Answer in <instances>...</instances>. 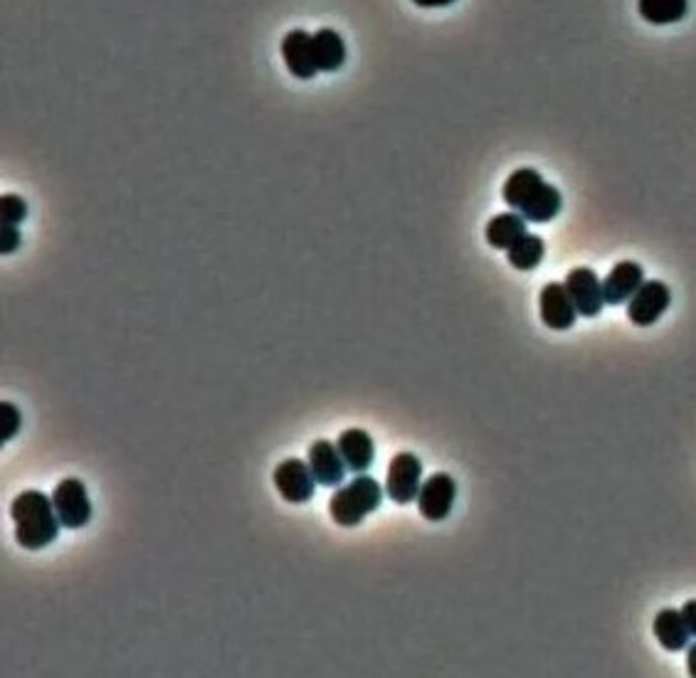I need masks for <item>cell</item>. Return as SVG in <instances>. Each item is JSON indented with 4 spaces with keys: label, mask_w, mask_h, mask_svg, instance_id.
<instances>
[{
    "label": "cell",
    "mask_w": 696,
    "mask_h": 678,
    "mask_svg": "<svg viewBox=\"0 0 696 678\" xmlns=\"http://www.w3.org/2000/svg\"><path fill=\"white\" fill-rule=\"evenodd\" d=\"M504 203L526 217V222H551L563 208L558 188L541 178L534 168H519L506 178L502 188Z\"/></svg>",
    "instance_id": "cell-1"
},
{
    "label": "cell",
    "mask_w": 696,
    "mask_h": 678,
    "mask_svg": "<svg viewBox=\"0 0 696 678\" xmlns=\"http://www.w3.org/2000/svg\"><path fill=\"white\" fill-rule=\"evenodd\" d=\"M15 521V540L25 550H42L60 536V516L55 511L52 496L42 491H23L10 506Z\"/></svg>",
    "instance_id": "cell-2"
},
{
    "label": "cell",
    "mask_w": 696,
    "mask_h": 678,
    "mask_svg": "<svg viewBox=\"0 0 696 678\" xmlns=\"http://www.w3.org/2000/svg\"><path fill=\"white\" fill-rule=\"evenodd\" d=\"M383 494H386V491L381 489V484H378L373 476L358 474L351 484L341 486V489L331 496V518L344 528L358 526L368 513H373L381 506Z\"/></svg>",
    "instance_id": "cell-3"
},
{
    "label": "cell",
    "mask_w": 696,
    "mask_h": 678,
    "mask_svg": "<svg viewBox=\"0 0 696 678\" xmlns=\"http://www.w3.org/2000/svg\"><path fill=\"white\" fill-rule=\"evenodd\" d=\"M52 503H55V511L65 528L77 531L92 521V501H89L87 486L77 476H67L55 486Z\"/></svg>",
    "instance_id": "cell-4"
},
{
    "label": "cell",
    "mask_w": 696,
    "mask_h": 678,
    "mask_svg": "<svg viewBox=\"0 0 696 678\" xmlns=\"http://www.w3.org/2000/svg\"><path fill=\"white\" fill-rule=\"evenodd\" d=\"M420 479H423V462L410 452L395 454L386 476L388 499L400 503V506H405V503L410 501H418L420 486H423Z\"/></svg>",
    "instance_id": "cell-5"
},
{
    "label": "cell",
    "mask_w": 696,
    "mask_h": 678,
    "mask_svg": "<svg viewBox=\"0 0 696 678\" xmlns=\"http://www.w3.org/2000/svg\"><path fill=\"white\" fill-rule=\"evenodd\" d=\"M672 304V291L664 282L659 279H652V282H645L640 289L635 291L630 301H627V319H630L635 326L647 328L652 323H657L664 316V311L669 309Z\"/></svg>",
    "instance_id": "cell-6"
},
{
    "label": "cell",
    "mask_w": 696,
    "mask_h": 678,
    "mask_svg": "<svg viewBox=\"0 0 696 678\" xmlns=\"http://www.w3.org/2000/svg\"><path fill=\"white\" fill-rule=\"evenodd\" d=\"M457 499V484L450 474L440 471V474H432L430 479L420 486L418 494V511L425 521H445L450 516L452 506Z\"/></svg>",
    "instance_id": "cell-7"
},
{
    "label": "cell",
    "mask_w": 696,
    "mask_h": 678,
    "mask_svg": "<svg viewBox=\"0 0 696 678\" xmlns=\"http://www.w3.org/2000/svg\"><path fill=\"white\" fill-rule=\"evenodd\" d=\"M566 289L571 294L573 304H576L578 316L585 319H595L600 316L605 306V294H603V282L598 279V274L590 267H578L573 269L566 277Z\"/></svg>",
    "instance_id": "cell-8"
},
{
    "label": "cell",
    "mask_w": 696,
    "mask_h": 678,
    "mask_svg": "<svg viewBox=\"0 0 696 678\" xmlns=\"http://www.w3.org/2000/svg\"><path fill=\"white\" fill-rule=\"evenodd\" d=\"M274 486H277L279 496L287 503H307L314 496V474H311L309 464L302 459H284L282 464L274 469Z\"/></svg>",
    "instance_id": "cell-9"
},
{
    "label": "cell",
    "mask_w": 696,
    "mask_h": 678,
    "mask_svg": "<svg viewBox=\"0 0 696 678\" xmlns=\"http://www.w3.org/2000/svg\"><path fill=\"white\" fill-rule=\"evenodd\" d=\"M539 311L543 326H548L551 331H568L578 319V309L573 304L571 294H568L566 284L551 282L543 286L539 296Z\"/></svg>",
    "instance_id": "cell-10"
},
{
    "label": "cell",
    "mask_w": 696,
    "mask_h": 678,
    "mask_svg": "<svg viewBox=\"0 0 696 678\" xmlns=\"http://www.w3.org/2000/svg\"><path fill=\"white\" fill-rule=\"evenodd\" d=\"M282 57L287 70L297 79H314L319 72L314 52V35L307 30H289L282 40Z\"/></svg>",
    "instance_id": "cell-11"
},
{
    "label": "cell",
    "mask_w": 696,
    "mask_h": 678,
    "mask_svg": "<svg viewBox=\"0 0 696 678\" xmlns=\"http://www.w3.org/2000/svg\"><path fill=\"white\" fill-rule=\"evenodd\" d=\"M309 469L314 474L316 484L339 486L344 481L348 466L341 457L339 447H334L329 439H316L309 447Z\"/></svg>",
    "instance_id": "cell-12"
},
{
    "label": "cell",
    "mask_w": 696,
    "mask_h": 678,
    "mask_svg": "<svg viewBox=\"0 0 696 678\" xmlns=\"http://www.w3.org/2000/svg\"><path fill=\"white\" fill-rule=\"evenodd\" d=\"M645 284V269L637 262H618L603 279L605 304L622 306L635 296V291Z\"/></svg>",
    "instance_id": "cell-13"
},
{
    "label": "cell",
    "mask_w": 696,
    "mask_h": 678,
    "mask_svg": "<svg viewBox=\"0 0 696 678\" xmlns=\"http://www.w3.org/2000/svg\"><path fill=\"white\" fill-rule=\"evenodd\" d=\"M336 447H339L348 471H353V474H366L376 459V444L366 429H346V432H341Z\"/></svg>",
    "instance_id": "cell-14"
},
{
    "label": "cell",
    "mask_w": 696,
    "mask_h": 678,
    "mask_svg": "<svg viewBox=\"0 0 696 678\" xmlns=\"http://www.w3.org/2000/svg\"><path fill=\"white\" fill-rule=\"evenodd\" d=\"M652 629H655L657 642L667 651L687 649L689 637H692V632H689L687 622H684L682 617V609L669 607V609H662V612H657Z\"/></svg>",
    "instance_id": "cell-15"
},
{
    "label": "cell",
    "mask_w": 696,
    "mask_h": 678,
    "mask_svg": "<svg viewBox=\"0 0 696 678\" xmlns=\"http://www.w3.org/2000/svg\"><path fill=\"white\" fill-rule=\"evenodd\" d=\"M526 235V217L521 213H502L489 220L484 237L494 250H509L519 237Z\"/></svg>",
    "instance_id": "cell-16"
},
{
    "label": "cell",
    "mask_w": 696,
    "mask_h": 678,
    "mask_svg": "<svg viewBox=\"0 0 696 678\" xmlns=\"http://www.w3.org/2000/svg\"><path fill=\"white\" fill-rule=\"evenodd\" d=\"M314 52L319 72H336L346 62V45L336 30L324 28L314 33Z\"/></svg>",
    "instance_id": "cell-17"
},
{
    "label": "cell",
    "mask_w": 696,
    "mask_h": 678,
    "mask_svg": "<svg viewBox=\"0 0 696 678\" xmlns=\"http://www.w3.org/2000/svg\"><path fill=\"white\" fill-rule=\"evenodd\" d=\"M543 254H546V242H543L539 235H529V232H526L524 237H519V240L506 250V259H509L511 267L519 269V272H531V269H536L543 262Z\"/></svg>",
    "instance_id": "cell-18"
},
{
    "label": "cell",
    "mask_w": 696,
    "mask_h": 678,
    "mask_svg": "<svg viewBox=\"0 0 696 678\" xmlns=\"http://www.w3.org/2000/svg\"><path fill=\"white\" fill-rule=\"evenodd\" d=\"M637 10L652 25H672L687 18L689 0H637Z\"/></svg>",
    "instance_id": "cell-19"
},
{
    "label": "cell",
    "mask_w": 696,
    "mask_h": 678,
    "mask_svg": "<svg viewBox=\"0 0 696 678\" xmlns=\"http://www.w3.org/2000/svg\"><path fill=\"white\" fill-rule=\"evenodd\" d=\"M28 217V203L20 195H3L0 198V220L10 225H20Z\"/></svg>",
    "instance_id": "cell-20"
},
{
    "label": "cell",
    "mask_w": 696,
    "mask_h": 678,
    "mask_svg": "<svg viewBox=\"0 0 696 678\" xmlns=\"http://www.w3.org/2000/svg\"><path fill=\"white\" fill-rule=\"evenodd\" d=\"M0 412H3V415H0V439L10 442V439L20 432V427H23V415H20V410L13 402H3Z\"/></svg>",
    "instance_id": "cell-21"
},
{
    "label": "cell",
    "mask_w": 696,
    "mask_h": 678,
    "mask_svg": "<svg viewBox=\"0 0 696 678\" xmlns=\"http://www.w3.org/2000/svg\"><path fill=\"white\" fill-rule=\"evenodd\" d=\"M20 225H10V222H3L0 227V252L3 254H13L20 247Z\"/></svg>",
    "instance_id": "cell-22"
},
{
    "label": "cell",
    "mask_w": 696,
    "mask_h": 678,
    "mask_svg": "<svg viewBox=\"0 0 696 678\" xmlns=\"http://www.w3.org/2000/svg\"><path fill=\"white\" fill-rule=\"evenodd\" d=\"M682 617H684V622H687L692 637H696V600H689L687 605L682 607Z\"/></svg>",
    "instance_id": "cell-23"
},
{
    "label": "cell",
    "mask_w": 696,
    "mask_h": 678,
    "mask_svg": "<svg viewBox=\"0 0 696 678\" xmlns=\"http://www.w3.org/2000/svg\"><path fill=\"white\" fill-rule=\"evenodd\" d=\"M415 5H420V8H447V5H452L455 0H413Z\"/></svg>",
    "instance_id": "cell-24"
},
{
    "label": "cell",
    "mask_w": 696,
    "mask_h": 678,
    "mask_svg": "<svg viewBox=\"0 0 696 678\" xmlns=\"http://www.w3.org/2000/svg\"><path fill=\"white\" fill-rule=\"evenodd\" d=\"M687 671H689V676L696 678V644L689 646V651H687Z\"/></svg>",
    "instance_id": "cell-25"
}]
</instances>
